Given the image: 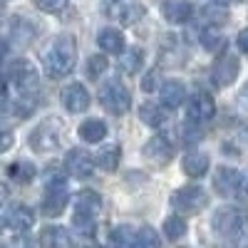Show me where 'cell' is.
I'll return each mask as SVG.
<instances>
[{
	"instance_id": "obj_1",
	"label": "cell",
	"mask_w": 248,
	"mask_h": 248,
	"mask_svg": "<svg viewBox=\"0 0 248 248\" xmlns=\"http://www.w3.org/2000/svg\"><path fill=\"white\" fill-rule=\"evenodd\" d=\"M77 62V45L72 35H60L52 40V45L43 52V65L50 77H65L75 70Z\"/></svg>"
},
{
	"instance_id": "obj_2",
	"label": "cell",
	"mask_w": 248,
	"mask_h": 248,
	"mask_svg": "<svg viewBox=\"0 0 248 248\" xmlns=\"http://www.w3.org/2000/svg\"><path fill=\"white\" fill-rule=\"evenodd\" d=\"M214 229L226 236V238H238L248 229V211L238 209V206H226V209L216 211L214 216Z\"/></svg>"
},
{
	"instance_id": "obj_3",
	"label": "cell",
	"mask_w": 248,
	"mask_h": 248,
	"mask_svg": "<svg viewBox=\"0 0 248 248\" xmlns=\"http://www.w3.org/2000/svg\"><path fill=\"white\" fill-rule=\"evenodd\" d=\"M99 102H102V107H105L109 114L122 117L124 112H129L132 94L119 79H109V82H105V85L99 87Z\"/></svg>"
},
{
	"instance_id": "obj_4",
	"label": "cell",
	"mask_w": 248,
	"mask_h": 248,
	"mask_svg": "<svg viewBox=\"0 0 248 248\" xmlns=\"http://www.w3.org/2000/svg\"><path fill=\"white\" fill-rule=\"evenodd\" d=\"M209 203V194H206L201 186L191 184V186H184V189H176L171 194V206L179 211V214H186V216H194V214H201Z\"/></svg>"
},
{
	"instance_id": "obj_5",
	"label": "cell",
	"mask_w": 248,
	"mask_h": 248,
	"mask_svg": "<svg viewBox=\"0 0 248 248\" xmlns=\"http://www.w3.org/2000/svg\"><path fill=\"white\" fill-rule=\"evenodd\" d=\"M60 137H62V124L60 119H45L43 124H37L30 134V147L35 152H50L60 147Z\"/></svg>"
},
{
	"instance_id": "obj_6",
	"label": "cell",
	"mask_w": 248,
	"mask_h": 248,
	"mask_svg": "<svg viewBox=\"0 0 248 248\" xmlns=\"http://www.w3.org/2000/svg\"><path fill=\"white\" fill-rule=\"evenodd\" d=\"M8 82H13L23 97H30V92L32 94L37 92V72H35V67L30 65V62H25V60H15L13 65H10Z\"/></svg>"
},
{
	"instance_id": "obj_7",
	"label": "cell",
	"mask_w": 248,
	"mask_h": 248,
	"mask_svg": "<svg viewBox=\"0 0 248 248\" xmlns=\"http://www.w3.org/2000/svg\"><path fill=\"white\" fill-rule=\"evenodd\" d=\"M216 114V105L214 97L209 92H196L189 99V109H186V122L194 124V127H201V124H209Z\"/></svg>"
},
{
	"instance_id": "obj_8",
	"label": "cell",
	"mask_w": 248,
	"mask_h": 248,
	"mask_svg": "<svg viewBox=\"0 0 248 248\" xmlns=\"http://www.w3.org/2000/svg\"><path fill=\"white\" fill-rule=\"evenodd\" d=\"M67 184L65 179H52L47 181V189H45V199H43V211L45 216H60L62 211H65V206H67Z\"/></svg>"
},
{
	"instance_id": "obj_9",
	"label": "cell",
	"mask_w": 248,
	"mask_h": 248,
	"mask_svg": "<svg viewBox=\"0 0 248 248\" xmlns=\"http://www.w3.org/2000/svg\"><path fill=\"white\" fill-rule=\"evenodd\" d=\"M114 20H119L122 25H134L137 20L144 17V5L139 0H107L105 8Z\"/></svg>"
},
{
	"instance_id": "obj_10",
	"label": "cell",
	"mask_w": 248,
	"mask_h": 248,
	"mask_svg": "<svg viewBox=\"0 0 248 248\" xmlns=\"http://www.w3.org/2000/svg\"><path fill=\"white\" fill-rule=\"evenodd\" d=\"M214 189L223 196V199H231L236 196L241 189H243V176L238 169H231V167H221L216 174H214Z\"/></svg>"
},
{
	"instance_id": "obj_11",
	"label": "cell",
	"mask_w": 248,
	"mask_h": 248,
	"mask_svg": "<svg viewBox=\"0 0 248 248\" xmlns=\"http://www.w3.org/2000/svg\"><path fill=\"white\" fill-rule=\"evenodd\" d=\"M60 99H62V105H65V109L72 112V114H79L90 107V92L85 90V85H79V82H70V85L62 87Z\"/></svg>"
},
{
	"instance_id": "obj_12",
	"label": "cell",
	"mask_w": 248,
	"mask_h": 248,
	"mask_svg": "<svg viewBox=\"0 0 248 248\" xmlns=\"http://www.w3.org/2000/svg\"><path fill=\"white\" fill-rule=\"evenodd\" d=\"M238 70H241L238 57H233V55H221V57L216 60L214 70H211V79H214V85H216V87H226V85H231V82L238 77Z\"/></svg>"
},
{
	"instance_id": "obj_13",
	"label": "cell",
	"mask_w": 248,
	"mask_h": 248,
	"mask_svg": "<svg viewBox=\"0 0 248 248\" xmlns=\"http://www.w3.org/2000/svg\"><path fill=\"white\" fill-rule=\"evenodd\" d=\"M144 156H147L152 164H156V167H167V164L171 161V156H174V147H171V141L167 137L156 134V137H152L147 141V147H144Z\"/></svg>"
},
{
	"instance_id": "obj_14",
	"label": "cell",
	"mask_w": 248,
	"mask_h": 248,
	"mask_svg": "<svg viewBox=\"0 0 248 248\" xmlns=\"http://www.w3.org/2000/svg\"><path fill=\"white\" fill-rule=\"evenodd\" d=\"M65 169H67L72 176H77V179H87V176H92V171H94V159H92L85 149H72V152H67V156H65Z\"/></svg>"
},
{
	"instance_id": "obj_15",
	"label": "cell",
	"mask_w": 248,
	"mask_h": 248,
	"mask_svg": "<svg viewBox=\"0 0 248 248\" xmlns=\"http://www.w3.org/2000/svg\"><path fill=\"white\" fill-rule=\"evenodd\" d=\"M32 223H35V216L25 203H13L8 209V214H5V226H10V229L17 231V233L30 231Z\"/></svg>"
},
{
	"instance_id": "obj_16",
	"label": "cell",
	"mask_w": 248,
	"mask_h": 248,
	"mask_svg": "<svg viewBox=\"0 0 248 248\" xmlns=\"http://www.w3.org/2000/svg\"><path fill=\"white\" fill-rule=\"evenodd\" d=\"M159 97H161V105L167 107V109H176L184 105V99H186V87H184V82L179 79H167L161 85L159 90Z\"/></svg>"
},
{
	"instance_id": "obj_17",
	"label": "cell",
	"mask_w": 248,
	"mask_h": 248,
	"mask_svg": "<svg viewBox=\"0 0 248 248\" xmlns=\"http://www.w3.org/2000/svg\"><path fill=\"white\" fill-rule=\"evenodd\" d=\"M191 13H194V8H191L189 0H164L161 3V15L174 25L186 23V20L191 17Z\"/></svg>"
},
{
	"instance_id": "obj_18",
	"label": "cell",
	"mask_w": 248,
	"mask_h": 248,
	"mask_svg": "<svg viewBox=\"0 0 248 248\" xmlns=\"http://www.w3.org/2000/svg\"><path fill=\"white\" fill-rule=\"evenodd\" d=\"M8 37H10V43H13V45L23 47V45H28L30 40L35 37V25L28 23V20H23V17H10Z\"/></svg>"
},
{
	"instance_id": "obj_19",
	"label": "cell",
	"mask_w": 248,
	"mask_h": 248,
	"mask_svg": "<svg viewBox=\"0 0 248 248\" xmlns=\"http://www.w3.org/2000/svg\"><path fill=\"white\" fill-rule=\"evenodd\" d=\"M181 169H184L186 176H191V179L203 176L206 171H209V154H203V152H199V149H191L189 154L184 156Z\"/></svg>"
},
{
	"instance_id": "obj_20",
	"label": "cell",
	"mask_w": 248,
	"mask_h": 248,
	"mask_svg": "<svg viewBox=\"0 0 248 248\" xmlns=\"http://www.w3.org/2000/svg\"><path fill=\"white\" fill-rule=\"evenodd\" d=\"M99 209H102V199H99L97 191L82 189V191L77 194V199H75V214H79V216H92V218H94V214H97Z\"/></svg>"
},
{
	"instance_id": "obj_21",
	"label": "cell",
	"mask_w": 248,
	"mask_h": 248,
	"mask_svg": "<svg viewBox=\"0 0 248 248\" xmlns=\"http://www.w3.org/2000/svg\"><path fill=\"white\" fill-rule=\"evenodd\" d=\"M40 248H70V233L62 226H47L40 233Z\"/></svg>"
},
{
	"instance_id": "obj_22",
	"label": "cell",
	"mask_w": 248,
	"mask_h": 248,
	"mask_svg": "<svg viewBox=\"0 0 248 248\" xmlns=\"http://www.w3.org/2000/svg\"><path fill=\"white\" fill-rule=\"evenodd\" d=\"M97 43H99L102 50L109 52V55H122V52H124V35H122L117 28H105V30H99Z\"/></svg>"
},
{
	"instance_id": "obj_23",
	"label": "cell",
	"mask_w": 248,
	"mask_h": 248,
	"mask_svg": "<svg viewBox=\"0 0 248 248\" xmlns=\"http://www.w3.org/2000/svg\"><path fill=\"white\" fill-rule=\"evenodd\" d=\"M107 137V124L102 119H87L79 124V139L82 141H90V144H97Z\"/></svg>"
},
{
	"instance_id": "obj_24",
	"label": "cell",
	"mask_w": 248,
	"mask_h": 248,
	"mask_svg": "<svg viewBox=\"0 0 248 248\" xmlns=\"http://www.w3.org/2000/svg\"><path fill=\"white\" fill-rule=\"evenodd\" d=\"M109 248H137V229L117 226L109 233Z\"/></svg>"
},
{
	"instance_id": "obj_25",
	"label": "cell",
	"mask_w": 248,
	"mask_h": 248,
	"mask_svg": "<svg viewBox=\"0 0 248 248\" xmlns=\"http://www.w3.org/2000/svg\"><path fill=\"white\" fill-rule=\"evenodd\" d=\"M119 159H122V149L117 147V144H109V147H105V149L97 152L94 164H97L99 169H105V171H117Z\"/></svg>"
},
{
	"instance_id": "obj_26",
	"label": "cell",
	"mask_w": 248,
	"mask_h": 248,
	"mask_svg": "<svg viewBox=\"0 0 248 248\" xmlns=\"http://www.w3.org/2000/svg\"><path fill=\"white\" fill-rule=\"evenodd\" d=\"M201 45L203 50H209V52H221L226 47V37L218 28H206L201 32Z\"/></svg>"
},
{
	"instance_id": "obj_27",
	"label": "cell",
	"mask_w": 248,
	"mask_h": 248,
	"mask_svg": "<svg viewBox=\"0 0 248 248\" xmlns=\"http://www.w3.org/2000/svg\"><path fill=\"white\" fill-rule=\"evenodd\" d=\"M139 119L147 124V127H161L164 124V109L159 105H152V102H144L139 107Z\"/></svg>"
},
{
	"instance_id": "obj_28",
	"label": "cell",
	"mask_w": 248,
	"mask_h": 248,
	"mask_svg": "<svg viewBox=\"0 0 248 248\" xmlns=\"http://www.w3.org/2000/svg\"><path fill=\"white\" fill-rule=\"evenodd\" d=\"M141 65H144V52H141L139 47H129L127 52H122L119 67H122L124 72L134 75V72H139V67H141Z\"/></svg>"
},
{
	"instance_id": "obj_29",
	"label": "cell",
	"mask_w": 248,
	"mask_h": 248,
	"mask_svg": "<svg viewBox=\"0 0 248 248\" xmlns=\"http://www.w3.org/2000/svg\"><path fill=\"white\" fill-rule=\"evenodd\" d=\"M201 17L209 23V28H216V25H221V23H226V20H229V13H226L221 5H206V8L201 10Z\"/></svg>"
},
{
	"instance_id": "obj_30",
	"label": "cell",
	"mask_w": 248,
	"mask_h": 248,
	"mask_svg": "<svg viewBox=\"0 0 248 248\" xmlns=\"http://www.w3.org/2000/svg\"><path fill=\"white\" fill-rule=\"evenodd\" d=\"M137 248H159V236L152 226L137 229Z\"/></svg>"
},
{
	"instance_id": "obj_31",
	"label": "cell",
	"mask_w": 248,
	"mask_h": 248,
	"mask_svg": "<svg viewBox=\"0 0 248 248\" xmlns=\"http://www.w3.org/2000/svg\"><path fill=\"white\" fill-rule=\"evenodd\" d=\"M8 174H10V179H15V181H20V184H25V181H30V179L35 176V169H32V164L15 161L13 167H8Z\"/></svg>"
},
{
	"instance_id": "obj_32",
	"label": "cell",
	"mask_w": 248,
	"mask_h": 248,
	"mask_svg": "<svg viewBox=\"0 0 248 248\" xmlns=\"http://www.w3.org/2000/svg\"><path fill=\"white\" fill-rule=\"evenodd\" d=\"M164 233H167L171 241L181 238V236L186 233V223H184V218H179V216H169L167 221H164Z\"/></svg>"
},
{
	"instance_id": "obj_33",
	"label": "cell",
	"mask_w": 248,
	"mask_h": 248,
	"mask_svg": "<svg viewBox=\"0 0 248 248\" xmlns=\"http://www.w3.org/2000/svg\"><path fill=\"white\" fill-rule=\"evenodd\" d=\"M107 67H109V62H107L105 55H92V57L87 60V77H90V79H97Z\"/></svg>"
},
{
	"instance_id": "obj_34",
	"label": "cell",
	"mask_w": 248,
	"mask_h": 248,
	"mask_svg": "<svg viewBox=\"0 0 248 248\" xmlns=\"http://www.w3.org/2000/svg\"><path fill=\"white\" fill-rule=\"evenodd\" d=\"M75 231L79 233V236H94V231H97V223H94V218L92 216H79V214H75Z\"/></svg>"
},
{
	"instance_id": "obj_35",
	"label": "cell",
	"mask_w": 248,
	"mask_h": 248,
	"mask_svg": "<svg viewBox=\"0 0 248 248\" xmlns=\"http://www.w3.org/2000/svg\"><path fill=\"white\" fill-rule=\"evenodd\" d=\"M13 144H15V134H13V129L8 127L5 122H0V154L8 152Z\"/></svg>"
},
{
	"instance_id": "obj_36",
	"label": "cell",
	"mask_w": 248,
	"mask_h": 248,
	"mask_svg": "<svg viewBox=\"0 0 248 248\" xmlns=\"http://www.w3.org/2000/svg\"><path fill=\"white\" fill-rule=\"evenodd\" d=\"M35 5L43 13H60L67 5V0H35Z\"/></svg>"
},
{
	"instance_id": "obj_37",
	"label": "cell",
	"mask_w": 248,
	"mask_h": 248,
	"mask_svg": "<svg viewBox=\"0 0 248 248\" xmlns=\"http://www.w3.org/2000/svg\"><path fill=\"white\" fill-rule=\"evenodd\" d=\"M156 79H159V72L154 70V72H149L147 77L141 79V90L144 92H152V90H156Z\"/></svg>"
},
{
	"instance_id": "obj_38",
	"label": "cell",
	"mask_w": 248,
	"mask_h": 248,
	"mask_svg": "<svg viewBox=\"0 0 248 248\" xmlns=\"http://www.w3.org/2000/svg\"><path fill=\"white\" fill-rule=\"evenodd\" d=\"M10 248H35V243H32V238L30 236H15L13 241H10Z\"/></svg>"
},
{
	"instance_id": "obj_39",
	"label": "cell",
	"mask_w": 248,
	"mask_h": 248,
	"mask_svg": "<svg viewBox=\"0 0 248 248\" xmlns=\"http://www.w3.org/2000/svg\"><path fill=\"white\" fill-rule=\"evenodd\" d=\"M236 43H238V47H241L243 52H248V28L238 32V40H236Z\"/></svg>"
},
{
	"instance_id": "obj_40",
	"label": "cell",
	"mask_w": 248,
	"mask_h": 248,
	"mask_svg": "<svg viewBox=\"0 0 248 248\" xmlns=\"http://www.w3.org/2000/svg\"><path fill=\"white\" fill-rule=\"evenodd\" d=\"M5 201H8V186L0 184V203H5Z\"/></svg>"
},
{
	"instance_id": "obj_41",
	"label": "cell",
	"mask_w": 248,
	"mask_h": 248,
	"mask_svg": "<svg viewBox=\"0 0 248 248\" xmlns=\"http://www.w3.org/2000/svg\"><path fill=\"white\" fill-rule=\"evenodd\" d=\"M221 5H231V3H241V0H218Z\"/></svg>"
},
{
	"instance_id": "obj_42",
	"label": "cell",
	"mask_w": 248,
	"mask_h": 248,
	"mask_svg": "<svg viewBox=\"0 0 248 248\" xmlns=\"http://www.w3.org/2000/svg\"><path fill=\"white\" fill-rule=\"evenodd\" d=\"M241 97H243V99H246V102H248V85H246V87H243V94H241Z\"/></svg>"
},
{
	"instance_id": "obj_43",
	"label": "cell",
	"mask_w": 248,
	"mask_h": 248,
	"mask_svg": "<svg viewBox=\"0 0 248 248\" xmlns=\"http://www.w3.org/2000/svg\"><path fill=\"white\" fill-rule=\"evenodd\" d=\"M3 55H5V45H3V43H0V57H3Z\"/></svg>"
},
{
	"instance_id": "obj_44",
	"label": "cell",
	"mask_w": 248,
	"mask_h": 248,
	"mask_svg": "<svg viewBox=\"0 0 248 248\" xmlns=\"http://www.w3.org/2000/svg\"><path fill=\"white\" fill-rule=\"evenodd\" d=\"M0 15H3V3H0Z\"/></svg>"
},
{
	"instance_id": "obj_45",
	"label": "cell",
	"mask_w": 248,
	"mask_h": 248,
	"mask_svg": "<svg viewBox=\"0 0 248 248\" xmlns=\"http://www.w3.org/2000/svg\"><path fill=\"white\" fill-rule=\"evenodd\" d=\"M85 248H97V246H85Z\"/></svg>"
},
{
	"instance_id": "obj_46",
	"label": "cell",
	"mask_w": 248,
	"mask_h": 248,
	"mask_svg": "<svg viewBox=\"0 0 248 248\" xmlns=\"http://www.w3.org/2000/svg\"><path fill=\"white\" fill-rule=\"evenodd\" d=\"M0 231H3V226H0Z\"/></svg>"
},
{
	"instance_id": "obj_47",
	"label": "cell",
	"mask_w": 248,
	"mask_h": 248,
	"mask_svg": "<svg viewBox=\"0 0 248 248\" xmlns=\"http://www.w3.org/2000/svg\"><path fill=\"white\" fill-rule=\"evenodd\" d=\"M246 132H248V127H246Z\"/></svg>"
}]
</instances>
